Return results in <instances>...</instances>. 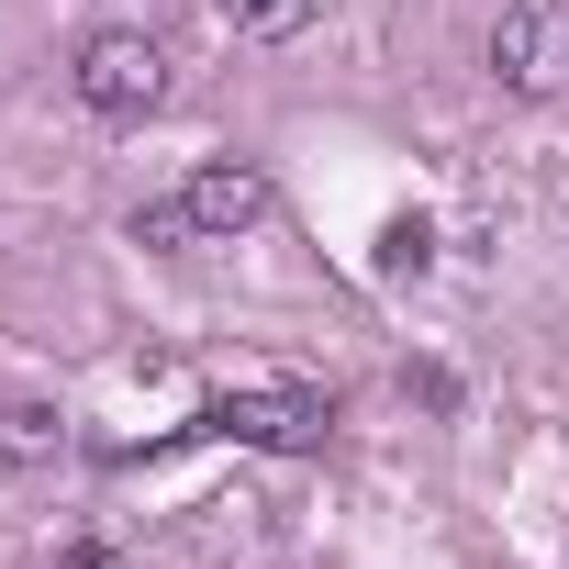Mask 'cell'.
Masks as SVG:
<instances>
[{"mask_svg": "<svg viewBox=\"0 0 569 569\" xmlns=\"http://www.w3.org/2000/svg\"><path fill=\"white\" fill-rule=\"evenodd\" d=\"M190 436H234V447H268V458H313L336 436V391H223L190 413Z\"/></svg>", "mask_w": 569, "mask_h": 569, "instance_id": "6da1fadb", "label": "cell"}, {"mask_svg": "<svg viewBox=\"0 0 569 569\" xmlns=\"http://www.w3.org/2000/svg\"><path fill=\"white\" fill-rule=\"evenodd\" d=\"M491 79H502L513 101H558V90H569V12H558V0H502Z\"/></svg>", "mask_w": 569, "mask_h": 569, "instance_id": "7a4b0ae2", "label": "cell"}, {"mask_svg": "<svg viewBox=\"0 0 569 569\" xmlns=\"http://www.w3.org/2000/svg\"><path fill=\"white\" fill-rule=\"evenodd\" d=\"M68 79H79V101H90L101 123H146V112L168 101V57H157L146 34H90Z\"/></svg>", "mask_w": 569, "mask_h": 569, "instance_id": "3957f363", "label": "cell"}, {"mask_svg": "<svg viewBox=\"0 0 569 569\" xmlns=\"http://www.w3.org/2000/svg\"><path fill=\"white\" fill-rule=\"evenodd\" d=\"M179 201H190L201 246H234V234H257V223H268V168L212 157V168H190V179H179Z\"/></svg>", "mask_w": 569, "mask_h": 569, "instance_id": "277c9868", "label": "cell"}, {"mask_svg": "<svg viewBox=\"0 0 569 569\" xmlns=\"http://www.w3.org/2000/svg\"><path fill=\"white\" fill-rule=\"evenodd\" d=\"M68 447V413L57 402H0V458H12V469H46Z\"/></svg>", "mask_w": 569, "mask_h": 569, "instance_id": "5b68a950", "label": "cell"}, {"mask_svg": "<svg viewBox=\"0 0 569 569\" xmlns=\"http://www.w3.org/2000/svg\"><path fill=\"white\" fill-rule=\"evenodd\" d=\"M223 12V34H246V46H291L302 23H313V0H212Z\"/></svg>", "mask_w": 569, "mask_h": 569, "instance_id": "8992f818", "label": "cell"}, {"mask_svg": "<svg viewBox=\"0 0 569 569\" xmlns=\"http://www.w3.org/2000/svg\"><path fill=\"white\" fill-rule=\"evenodd\" d=\"M380 268H391V279H425V268H436V223H425V212H402V223L380 234Z\"/></svg>", "mask_w": 569, "mask_h": 569, "instance_id": "52a82bcc", "label": "cell"}, {"mask_svg": "<svg viewBox=\"0 0 569 569\" xmlns=\"http://www.w3.org/2000/svg\"><path fill=\"white\" fill-rule=\"evenodd\" d=\"M134 246H168V257H179V246H201L190 201H179V190H168V201H146V212H134Z\"/></svg>", "mask_w": 569, "mask_h": 569, "instance_id": "ba28073f", "label": "cell"}, {"mask_svg": "<svg viewBox=\"0 0 569 569\" xmlns=\"http://www.w3.org/2000/svg\"><path fill=\"white\" fill-rule=\"evenodd\" d=\"M68 569H123V558L112 547H68Z\"/></svg>", "mask_w": 569, "mask_h": 569, "instance_id": "9c48e42d", "label": "cell"}]
</instances>
